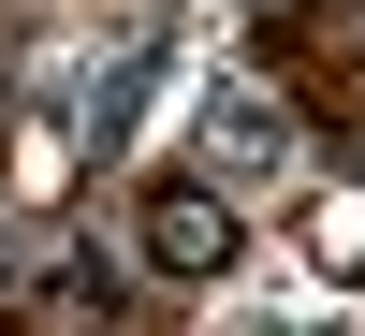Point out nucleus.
Instances as JSON below:
<instances>
[{"instance_id":"nucleus-1","label":"nucleus","mask_w":365,"mask_h":336,"mask_svg":"<svg viewBox=\"0 0 365 336\" xmlns=\"http://www.w3.org/2000/svg\"><path fill=\"white\" fill-rule=\"evenodd\" d=\"M132 249H146V278H234V249H249V220H234V190H146L132 205Z\"/></svg>"},{"instance_id":"nucleus-2","label":"nucleus","mask_w":365,"mask_h":336,"mask_svg":"<svg viewBox=\"0 0 365 336\" xmlns=\"http://www.w3.org/2000/svg\"><path fill=\"white\" fill-rule=\"evenodd\" d=\"M205 175H220V190L292 175V103H278L263 73H220V88H205Z\"/></svg>"},{"instance_id":"nucleus-3","label":"nucleus","mask_w":365,"mask_h":336,"mask_svg":"<svg viewBox=\"0 0 365 336\" xmlns=\"http://www.w3.org/2000/svg\"><path fill=\"white\" fill-rule=\"evenodd\" d=\"M146 73H161V58H117V73H88V103H73V146H88V161H103V146H132Z\"/></svg>"},{"instance_id":"nucleus-4","label":"nucleus","mask_w":365,"mask_h":336,"mask_svg":"<svg viewBox=\"0 0 365 336\" xmlns=\"http://www.w3.org/2000/svg\"><path fill=\"white\" fill-rule=\"evenodd\" d=\"M0 263H15V220H0Z\"/></svg>"}]
</instances>
